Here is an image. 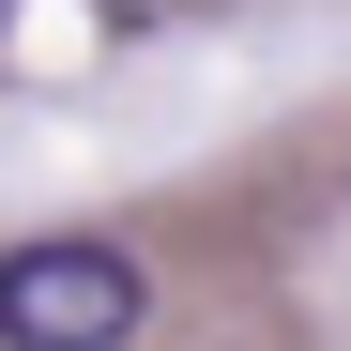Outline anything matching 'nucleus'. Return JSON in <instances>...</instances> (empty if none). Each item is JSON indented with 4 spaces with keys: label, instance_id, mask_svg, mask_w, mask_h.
Returning <instances> with one entry per match:
<instances>
[{
    "label": "nucleus",
    "instance_id": "nucleus-1",
    "mask_svg": "<svg viewBox=\"0 0 351 351\" xmlns=\"http://www.w3.org/2000/svg\"><path fill=\"white\" fill-rule=\"evenodd\" d=\"M153 321V275L92 229H46V245H0V351H123Z\"/></svg>",
    "mask_w": 351,
    "mask_h": 351
}]
</instances>
